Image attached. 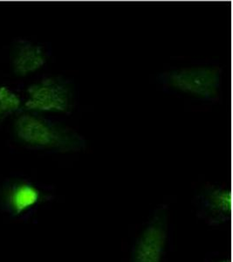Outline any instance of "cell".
<instances>
[{"instance_id":"6da1fadb","label":"cell","mask_w":233,"mask_h":262,"mask_svg":"<svg viewBox=\"0 0 233 262\" xmlns=\"http://www.w3.org/2000/svg\"><path fill=\"white\" fill-rule=\"evenodd\" d=\"M14 133L20 143L38 149L69 153L81 151L87 147V142L77 132L33 114L18 116Z\"/></svg>"},{"instance_id":"7a4b0ae2","label":"cell","mask_w":233,"mask_h":262,"mask_svg":"<svg viewBox=\"0 0 233 262\" xmlns=\"http://www.w3.org/2000/svg\"><path fill=\"white\" fill-rule=\"evenodd\" d=\"M161 81L172 90L203 100L218 96L221 71L213 67L177 69L161 75Z\"/></svg>"},{"instance_id":"3957f363","label":"cell","mask_w":233,"mask_h":262,"mask_svg":"<svg viewBox=\"0 0 233 262\" xmlns=\"http://www.w3.org/2000/svg\"><path fill=\"white\" fill-rule=\"evenodd\" d=\"M24 110L33 112L69 113L74 107L75 96L68 81L60 77H48L27 89Z\"/></svg>"},{"instance_id":"277c9868","label":"cell","mask_w":233,"mask_h":262,"mask_svg":"<svg viewBox=\"0 0 233 262\" xmlns=\"http://www.w3.org/2000/svg\"><path fill=\"white\" fill-rule=\"evenodd\" d=\"M168 238V211H155L135 242L129 262H161Z\"/></svg>"},{"instance_id":"5b68a950","label":"cell","mask_w":233,"mask_h":262,"mask_svg":"<svg viewBox=\"0 0 233 262\" xmlns=\"http://www.w3.org/2000/svg\"><path fill=\"white\" fill-rule=\"evenodd\" d=\"M231 191L225 188L208 186L201 192L200 207L203 214L213 225L227 221L231 213Z\"/></svg>"},{"instance_id":"8992f818","label":"cell","mask_w":233,"mask_h":262,"mask_svg":"<svg viewBox=\"0 0 233 262\" xmlns=\"http://www.w3.org/2000/svg\"><path fill=\"white\" fill-rule=\"evenodd\" d=\"M48 57L40 46L20 39L14 43L11 52V64L13 73L24 77L38 71L45 65Z\"/></svg>"},{"instance_id":"52a82bcc","label":"cell","mask_w":233,"mask_h":262,"mask_svg":"<svg viewBox=\"0 0 233 262\" xmlns=\"http://www.w3.org/2000/svg\"><path fill=\"white\" fill-rule=\"evenodd\" d=\"M44 194L39 189L27 182H18L9 187L6 193V201L14 214H20L32 208L42 200Z\"/></svg>"},{"instance_id":"ba28073f","label":"cell","mask_w":233,"mask_h":262,"mask_svg":"<svg viewBox=\"0 0 233 262\" xmlns=\"http://www.w3.org/2000/svg\"><path fill=\"white\" fill-rule=\"evenodd\" d=\"M20 105V99L15 93L6 86H0V122L18 111Z\"/></svg>"},{"instance_id":"9c48e42d","label":"cell","mask_w":233,"mask_h":262,"mask_svg":"<svg viewBox=\"0 0 233 262\" xmlns=\"http://www.w3.org/2000/svg\"><path fill=\"white\" fill-rule=\"evenodd\" d=\"M218 262H230V260H228V259H221V260H219Z\"/></svg>"}]
</instances>
